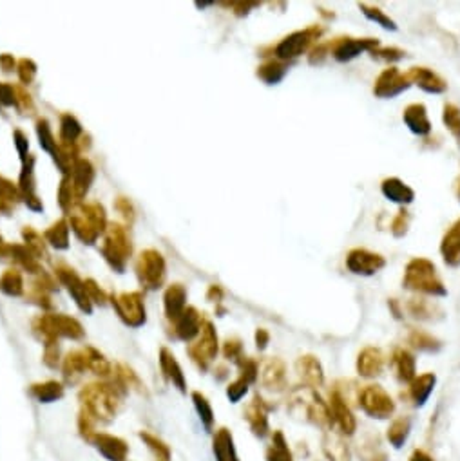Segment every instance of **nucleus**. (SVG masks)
<instances>
[{
    "label": "nucleus",
    "instance_id": "nucleus-35",
    "mask_svg": "<svg viewBox=\"0 0 460 461\" xmlns=\"http://www.w3.org/2000/svg\"><path fill=\"white\" fill-rule=\"evenodd\" d=\"M287 71H288V66L284 64V62L272 60L268 62V64H265V66L259 67L258 76L272 86V83L281 82V80L284 78V74H287Z\"/></svg>",
    "mask_w": 460,
    "mask_h": 461
},
{
    "label": "nucleus",
    "instance_id": "nucleus-27",
    "mask_svg": "<svg viewBox=\"0 0 460 461\" xmlns=\"http://www.w3.org/2000/svg\"><path fill=\"white\" fill-rule=\"evenodd\" d=\"M29 392L38 404H53V402L62 400L66 389H64V384H60L57 380H47L42 384L31 385Z\"/></svg>",
    "mask_w": 460,
    "mask_h": 461
},
{
    "label": "nucleus",
    "instance_id": "nucleus-18",
    "mask_svg": "<svg viewBox=\"0 0 460 461\" xmlns=\"http://www.w3.org/2000/svg\"><path fill=\"white\" fill-rule=\"evenodd\" d=\"M408 78H410L411 83H415V86H419L420 89L430 94H442L444 91L448 89V83L444 82L435 71L427 69V67H411Z\"/></svg>",
    "mask_w": 460,
    "mask_h": 461
},
{
    "label": "nucleus",
    "instance_id": "nucleus-5",
    "mask_svg": "<svg viewBox=\"0 0 460 461\" xmlns=\"http://www.w3.org/2000/svg\"><path fill=\"white\" fill-rule=\"evenodd\" d=\"M218 351L219 344L216 329H214L212 324L205 322L202 331H200V335H197L196 342L189 346V356L197 368L202 369V371H207L210 363L214 362V358L218 356Z\"/></svg>",
    "mask_w": 460,
    "mask_h": 461
},
{
    "label": "nucleus",
    "instance_id": "nucleus-36",
    "mask_svg": "<svg viewBox=\"0 0 460 461\" xmlns=\"http://www.w3.org/2000/svg\"><path fill=\"white\" fill-rule=\"evenodd\" d=\"M96 425H98V421L91 416L89 412H86L84 409H80L79 418H76V428H79L80 438H82L86 443L91 445V441H93L95 434L98 433V431H96Z\"/></svg>",
    "mask_w": 460,
    "mask_h": 461
},
{
    "label": "nucleus",
    "instance_id": "nucleus-43",
    "mask_svg": "<svg viewBox=\"0 0 460 461\" xmlns=\"http://www.w3.org/2000/svg\"><path fill=\"white\" fill-rule=\"evenodd\" d=\"M270 342V335H268L267 329H258L255 331V346H258L259 351H263L265 347Z\"/></svg>",
    "mask_w": 460,
    "mask_h": 461
},
{
    "label": "nucleus",
    "instance_id": "nucleus-8",
    "mask_svg": "<svg viewBox=\"0 0 460 461\" xmlns=\"http://www.w3.org/2000/svg\"><path fill=\"white\" fill-rule=\"evenodd\" d=\"M384 266H386V259L370 250L355 248L346 255V268L354 275H361V277H372Z\"/></svg>",
    "mask_w": 460,
    "mask_h": 461
},
{
    "label": "nucleus",
    "instance_id": "nucleus-24",
    "mask_svg": "<svg viewBox=\"0 0 460 461\" xmlns=\"http://www.w3.org/2000/svg\"><path fill=\"white\" fill-rule=\"evenodd\" d=\"M440 253L444 262L452 268L460 266V219L446 232L442 243H440Z\"/></svg>",
    "mask_w": 460,
    "mask_h": 461
},
{
    "label": "nucleus",
    "instance_id": "nucleus-30",
    "mask_svg": "<svg viewBox=\"0 0 460 461\" xmlns=\"http://www.w3.org/2000/svg\"><path fill=\"white\" fill-rule=\"evenodd\" d=\"M138 438L144 441V445L151 450L152 456L156 457V461H171L173 450H171V447L167 445V441H163L160 436H156V434H152L151 431H140Z\"/></svg>",
    "mask_w": 460,
    "mask_h": 461
},
{
    "label": "nucleus",
    "instance_id": "nucleus-21",
    "mask_svg": "<svg viewBox=\"0 0 460 461\" xmlns=\"http://www.w3.org/2000/svg\"><path fill=\"white\" fill-rule=\"evenodd\" d=\"M437 376L435 373H424V375L415 376V380L411 382L408 387V398L411 400V404L415 407H422L426 405V402L430 400L432 392L435 391Z\"/></svg>",
    "mask_w": 460,
    "mask_h": 461
},
{
    "label": "nucleus",
    "instance_id": "nucleus-1",
    "mask_svg": "<svg viewBox=\"0 0 460 461\" xmlns=\"http://www.w3.org/2000/svg\"><path fill=\"white\" fill-rule=\"evenodd\" d=\"M127 392L120 378L116 384H107V382H98V384H89L80 391L79 400L82 404V409L89 412L98 424H111L118 414L122 396Z\"/></svg>",
    "mask_w": 460,
    "mask_h": 461
},
{
    "label": "nucleus",
    "instance_id": "nucleus-42",
    "mask_svg": "<svg viewBox=\"0 0 460 461\" xmlns=\"http://www.w3.org/2000/svg\"><path fill=\"white\" fill-rule=\"evenodd\" d=\"M370 54L374 58H379V60H386V62H397L403 60L406 57L403 49H397V47H377V49L370 51Z\"/></svg>",
    "mask_w": 460,
    "mask_h": 461
},
{
    "label": "nucleus",
    "instance_id": "nucleus-25",
    "mask_svg": "<svg viewBox=\"0 0 460 461\" xmlns=\"http://www.w3.org/2000/svg\"><path fill=\"white\" fill-rule=\"evenodd\" d=\"M381 192L386 199L393 201L397 204H410L411 201L415 199V192L413 188L408 187L404 181H401L398 177H388V180L382 181L381 185Z\"/></svg>",
    "mask_w": 460,
    "mask_h": 461
},
{
    "label": "nucleus",
    "instance_id": "nucleus-9",
    "mask_svg": "<svg viewBox=\"0 0 460 461\" xmlns=\"http://www.w3.org/2000/svg\"><path fill=\"white\" fill-rule=\"evenodd\" d=\"M270 405L261 398L259 395H255L248 405L243 411V418L247 420L248 427H251L252 434L259 440H265L272 434L270 431V421H268V412H270Z\"/></svg>",
    "mask_w": 460,
    "mask_h": 461
},
{
    "label": "nucleus",
    "instance_id": "nucleus-32",
    "mask_svg": "<svg viewBox=\"0 0 460 461\" xmlns=\"http://www.w3.org/2000/svg\"><path fill=\"white\" fill-rule=\"evenodd\" d=\"M86 369H87V358L84 351H73L64 358V366H62L64 378H66L67 382H71V384H73L74 380L79 378V376H82L84 373H86Z\"/></svg>",
    "mask_w": 460,
    "mask_h": 461
},
{
    "label": "nucleus",
    "instance_id": "nucleus-15",
    "mask_svg": "<svg viewBox=\"0 0 460 461\" xmlns=\"http://www.w3.org/2000/svg\"><path fill=\"white\" fill-rule=\"evenodd\" d=\"M390 366L393 369L395 378L401 382V384L410 385L417 376V360L413 356V353H410L404 347H395L393 353H391Z\"/></svg>",
    "mask_w": 460,
    "mask_h": 461
},
{
    "label": "nucleus",
    "instance_id": "nucleus-13",
    "mask_svg": "<svg viewBox=\"0 0 460 461\" xmlns=\"http://www.w3.org/2000/svg\"><path fill=\"white\" fill-rule=\"evenodd\" d=\"M332 47V57L337 62H350L357 58L364 51H374L379 47L377 38H337Z\"/></svg>",
    "mask_w": 460,
    "mask_h": 461
},
{
    "label": "nucleus",
    "instance_id": "nucleus-6",
    "mask_svg": "<svg viewBox=\"0 0 460 461\" xmlns=\"http://www.w3.org/2000/svg\"><path fill=\"white\" fill-rule=\"evenodd\" d=\"M321 35H323V29L317 28V25H310V28L296 31V33L288 35L287 38L280 42V45L275 47V54L283 62L294 60V58L306 53L310 49V45L319 40Z\"/></svg>",
    "mask_w": 460,
    "mask_h": 461
},
{
    "label": "nucleus",
    "instance_id": "nucleus-26",
    "mask_svg": "<svg viewBox=\"0 0 460 461\" xmlns=\"http://www.w3.org/2000/svg\"><path fill=\"white\" fill-rule=\"evenodd\" d=\"M203 322L202 317L197 313L196 310H187L185 313H181L178 317V326H176V333L181 340H185V342H190L192 339H196L200 335V331H202Z\"/></svg>",
    "mask_w": 460,
    "mask_h": 461
},
{
    "label": "nucleus",
    "instance_id": "nucleus-29",
    "mask_svg": "<svg viewBox=\"0 0 460 461\" xmlns=\"http://www.w3.org/2000/svg\"><path fill=\"white\" fill-rule=\"evenodd\" d=\"M411 433V418L398 416L395 418L386 428V440L393 449H403Z\"/></svg>",
    "mask_w": 460,
    "mask_h": 461
},
{
    "label": "nucleus",
    "instance_id": "nucleus-16",
    "mask_svg": "<svg viewBox=\"0 0 460 461\" xmlns=\"http://www.w3.org/2000/svg\"><path fill=\"white\" fill-rule=\"evenodd\" d=\"M296 373L304 387L317 389L325 384V371L314 355H303L296 362Z\"/></svg>",
    "mask_w": 460,
    "mask_h": 461
},
{
    "label": "nucleus",
    "instance_id": "nucleus-11",
    "mask_svg": "<svg viewBox=\"0 0 460 461\" xmlns=\"http://www.w3.org/2000/svg\"><path fill=\"white\" fill-rule=\"evenodd\" d=\"M91 445L95 447L96 453L105 461H129L131 447L124 438L115 436L109 433H96Z\"/></svg>",
    "mask_w": 460,
    "mask_h": 461
},
{
    "label": "nucleus",
    "instance_id": "nucleus-10",
    "mask_svg": "<svg viewBox=\"0 0 460 461\" xmlns=\"http://www.w3.org/2000/svg\"><path fill=\"white\" fill-rule=\"evenodd\" d=\"M410 86L411 82L408 74L401 73L397 67H388L375 80L374 94L377 98H395V96L410 89Z\"/></svg>",
    "mask_w": 460,
    "mask_h": 461
},
{
    "label": "nucleus",
    "instance_id": "nucleus-23",
    "mask_svg": "<svg viewBox=\"0 0 460 461\" xmlns=\"http://www.w3.org/2000/svg\"><path fill=\"white\" fill-rule=\"evenodd\" d=\"M355 453L361 461H390L386 449L377 434H366L355 445Z\"/></svg>",
    "mask_w": 460,
    "mask_h": 461
},
{
    "label": "nucleus",
    "instance_id": "nucleus-31",
    "mask_svg": "<svg viewBox=\"0 0 460 461\" xmlns=\"http://www.w3.org/2000/svg\"><path fill=\"white\" fill-rule=\"evenodd\" d=\"M190 398H192L194 409H196L197 418H200V421H202L203 428H205L207 433H212L216 416H214V409L212 405H210L209 398H207L205 395H202L200 391H194L192 395H190Z\"/></svg>",
    "mask_w": 460,
    "mask_h": 461
},
{
    "label": "nucleus",
    "instance_id": "nucleus-22",
    "mask_svg": "<svg viewBox=\"0 0 460 461\" xmlns=\"http://www.w3.org/2000/svg\"><path fill=\"white\" fill-rule=\"evenodd\" d=\"M160 368L165 378H167L178 391L187 392V380L183 371H181V366L178 363L176 356L168 351V349H165V347L160 351Z\"/></svg>",
    "mask_w": 460,
    "mask_h": 461
},
{
    "label": "nucleus",
    "instance_id": "nucleus-39",
    "mask_svg": "<svg viewBox=\"0 0 460 461\" xmlns=\"http://www.w3.org/2000/svg\"><path fill=\"white\" fill-rule=\"evenodd\" d=\"M248 387H251V384H248L243 376H238L234 382H230V384L226 385V398L230 400V404L241 402L243 398H245V395L248 392Z\"/></svg>",
    "mask_w": 460,
    "mask_h": 461
},
{
    "label": "nucleus",
    "instance_id": "nucleus-3",
    "mask_svg": "<svg viewBox=\"0 0 460 461\" xmlns=\"http://www.w3.org/2000/svg\"><path fill=\"white\" fill-rule=\"evenodd\" d=\"M403 284L406 290L415 293L430 295V297H446L448 290L440 281L437 268L430 259L415 257L408 262L404 269Z\"/></svg>",
    "mask_w": 460,
    "mask_h": 461
},
{
    "label": "nucleus",
    "instance_id": "nucleus-44",
    "mask_svg": "<svg viewBox=\"0 0 460 461\" xmlns=\"http://www.w3.org/2000/svg\"><path fill=\"white\" fill-rule=\"evenodd\" d=\"M410 461H435V460H433L432 454L426 453L424 449H415L413 453H411Z\"/></svg>",
    "mask_w": 460,
    "mask_h": 461
},
{
    "label": "nucleus",
    "instance_id": "nucleus-40",
    "mask_svg": "<svg viewBox=\"0 0 460 461\" xmlns=\"http://www.w3.org/2000/svg\"><path fill=\"white\" fill-rule=\"evenodd\" d=\"M408 226H410V214L404 209L398 210L393 223H391V233H393L395 237H404L408 233Z\"/></svg>",
    "mask_w": 460,
    "mask_h": 461
},
{
    "label": "nucleus",
    "instance_id": "nucleus-4",
    "mask_svg": "<svg viewBox=\"0 0 460 461\" xmlns=\"http://www.w3.org/2000/svg\"><path fill=\"white\" fill-rule=\"evenodd\" d=\"M359 407L366 416L374 420H388L393 416L395 402L386 389L379 384H370L359 391Z\"/></svg>",
    "mask_w": 460,
    "mask_h": 461
},
{
    "label": "nucleus",
    "instance_id": "nucleus-17",
    "mask_svg": "<svg viewBox=\"0 0 460 461\" xmlns=\"http://www.w3.org/2000/svg\"><path fill=\"white\" fill-rule=\"evenodd\" d=\"M384 363H386L384 353H382L379 347L368 346L359 353L355 368H357V373L362 378H375V376L382 375Z\"/></svg>",
    "mask_w": 460,
    "mask_h": 461
},
{
    "label": "nucleus",
    "instance_id": "nucleus-20",
    "mask_svg": "<svg viewBox=\"0 0 460 461\" xmlns=\"http://www.w3.org/2000/svg\"><path fill=\"white\" fill-rule=\"evenodd\" d=\"M403 119L413 134L426 136L432 132V122H430L427 110L422 103H411V105H408L403 112Z\"/></svg>",
    "mask_w": 460,
    "mask_h": 461
},
{
    "label": "nucleus",
    "instance_id": "nucleus-41",
    "mask_svg": "<svg viewBox=\"0 0 460 461\" xmlns=\"http://www.w3.org/2000/svg\"><path fill=\"white\" fill-rule=\"evenodd\" d=\"M223 356L238 363L243 358V346L238 339H229L223 344Z\"/></svg>",
    "mask_w": 460,
    "mask_h": 461
},
{
    "label": "nucleus",
    "instance_id": "nucleus-28",
    "mask_svg": "<svg viewBox=\"0 0 460 461\" xmlns=\"http://www.w3.org/2000/svg\"><path fill=\"white\" fill-rule=\"evenodd\" d=\"M265 460L267 461H294L292 450L288 447V441L284 438L283 431H274L270 434V445L265 450Z\"/></svg>",
    "mask_w": 460,
    "mask_h": 461
},
{
    "label": "nucleus",
    "instance_id": "nucleus-7",
    "mask_svg": "<svg viewBox=\"0 0 460 461\" xmlns=\"http://www.w3.org/2000/svg\"><path fill=\"white\" fill-rule=\"evenodd\" d=\"M328 407L332 414V427L343 436H354L357 431V418L350 407L348 400L339 392V389H332L328 396Z\"/></svg>",
    "mask_w": 460,
    "mask_h": 461
},
{
    "label": "nucleus",
    "instance_id": "nucleus-45",
    "mask_svg": "<svg viewBox=\"0 0 460 461\" xmlns=\"http://www.w3.org/2000/svg\"><path fill=\"white\" fill-rule=\"evenodd\" d=\"M456 194H459V201H460V177H459V183H456Z\"/></svg>",
    "mask_w": 460,
    "mask_h": 461
},
{
    "label": "nucleus",
    "instance_id": "nucleus-33",
    "mask_svg": "<svg viewBox=\"0 0 460 461\" xmlns=\"http://www.w3.org/2000/svg\"><path fill=\"white\" fill-rule=\"evenodd\" d=\"M408 311L413 319L419 320H433L435 315H442V310H440L437 304H433L432 300H426V298H410L406 304Z\"/></svg>",
    "mask_w": 460,
    "mask_h": 461
},
{
    "label": "nucleus",
    "instance_id": "nucleus-14",
    "mask_svg": "<svg viewBox=\"0 0 460 461\" xmlns=\"http://www.w3.org/2000/svg\"><path fill=\"white\" fill-rule=\"evenodd\" d=\"M321 450L326 461H352V449H350L346 436L339 434L335 428H328L321 440Z\"/></svg>",
    "mask_w": 460,
    "mask_h": 461
},
{
    "label": "nucleus",
    "instance_id": "nucleus-19",
    "mask_svg": "<svg viewBox=\"0 0 460 461\" xmlns=\"http://www.w3.org/2000/svg\"><path fill=\"white\" fill-rule=\"evenodd\" d=\"M212 454L216 461H241L236 449L234 436L226 427L218 428L212 436Z\"/></svg>",
    "mask_w": 460,
    "mask_h": 461
},
{
    "label": "nucleus",
    "instance_id": "nucleus-38",
    "mask_svg": "<svg viewBox=\"0 0 460 461\" xmlns=\"http://www.w3.org/2000/svg\"><path fill=\"white\" fill-rule=\"evenodd\" d=\"M442 122L444 125L448 127V131L455 136L456 139H460V109L452 103H446L442 110Z\"/></svg>",
    "mask_w": 460,
    "mask_h": 461
},
{
    "label": "nucleus",
    "instance_id": "nucleus-34",
    "mask_svg": "<svg viewBox=\"0 0 460 461\" xmlns=\"http://www.w3.org/2000/svg\"><path fill=\"white\" fill-rule=\"evenodd\" d=\"M408 344H410L413 349L422 353H437L442 347V342L439 339H435L433 335L426 333V331L420 329H411L410 337H408Z\"/></svg>",
    "mask_w": 460,
    "mask_h": 461
},
{
    "label": "nucleus",
    "instance_id": "nucleus-12",
    "mask_svg": "<svg viewBox=\"0 0 460 461\" xmlns=\"http://www.w3.org/2000/svg\"><path fill=\"white\" fill-rule=\"evenodd\" d=\"M258 380L261 382L267 391L270 392H283L287 389V366L281 358H267L259 366V376Z\"/></svg>",
    "mask_w": 460,
    "mask_h": 461
},
{
    "label": "nucleus",
    "instance_id": "nucleus-37",
    "mask_svg": "<svg viewBox=\"0 0 460 461\" xmlns=\"http://www.w3.org/2000/svg\"><path fill=\"white\" fill-rule=\"evenodd\" d=\"M359 9H361L362 15H364L366 18H370V21L377 22L381 28L391 29V31H395V29H397V24H395V22L388 17L386 13L381 11L379 8H374V6H368V4H359Z\"/></svg>",
    "mask_w": 460,
    "mask_h": 461
},
{
    "label": "nucleus",
    "instance_id": "nucleus-2",
    "mask_svg": "<svg viewBox=\"0 0 460 461\" xmlns=\"http://www.w3.org/2000/svg\"><path fill=\"white\" fill-rule=\"evenodd\" d=\"M288 409H290L294 416L306 421V424L316 425V427L323 428V431L333 428L328 402L323 400L316 389L304 387L303 385L297 391H294L292 396H290V402H288Z\"/></svg>",
    "mask_w": 460,
    "mask_h": 461
}]
</instances>
